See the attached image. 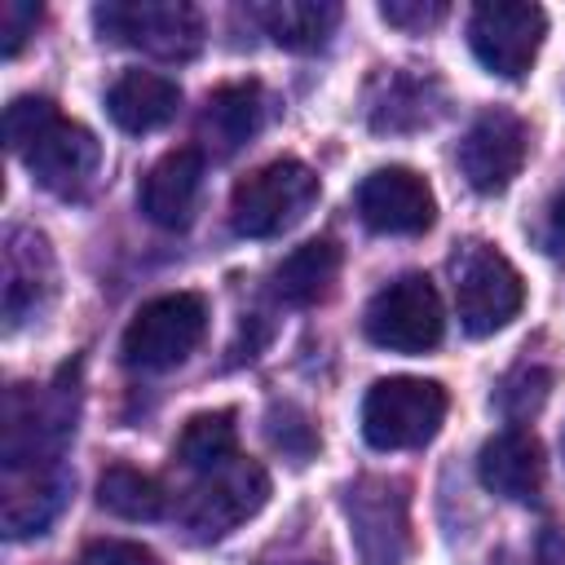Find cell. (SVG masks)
Segmentation results:
<instances>
[{
  "label": "cell",
  "mask_w": 565,
  "mask_h": 565,
  "mask_svg": "<svg viewBox=\"0 0 565 565\" xmlns=\"http://www.w3.org/2000/svg\"><path fill=\"white\" fill-rule=\"evenodd\" d=\"M4 141L31 177L57 199H84L102 168V141L66 119L49 97H13L4 106Z\"/></svg>",
  "instance_id": "obj_1"
},
{
  "label": "cell",
  "mask_w": 565,
  "mask_h": 565,
  "mask_svg": "<svg viewBox=\"0 0 565 565\" xmlns=\"http://www.w3.org/2000/svg\"><path fill=\"white\" fill-rule=\"evenodd\" d=\"M322 185L300 159H269L247 172L230 194V225L243 238H278L309 216Z\"/></svg>",
  "instance_id": "obj_2"
},
{
  "label": "cell",
  "mask_w": 565,
  "mask_h": 565,
  "mask_svg": "<svg viewBox=\"0 0 565 565\" xmlns=\"http://www.w3.org/2000/svg\"><path fill=\"white\" fill-rule=\"evenodd\" d=\"M71 433H75V384L66 388V375L53 380L40 393L31 384L9 388V397H4V441H0L4 472L62 463V450H66Z\"/></svg>",
  "instance_id": "obj_3"
},
{
  "label": "cell",
  "mask_w": 565,
  "mask_h": 565,
  "mask_svg": "<svg viewBox=\"0 0 565 565\" xmlns=\"http://www.w3.org/2000/svg\"><path fill=\"white\" fill-rule=\"evenodd\" d=\"M450 397L437 380L388 375L362 397V437L375 450H419L441 433Z\"/></svg>",
  "instance_id": "obj_4"
},
{
  "label": "cell",
  "mask_w": 565,
  "mask_h": 565,
  "mask_svg": "<svg viewBox=\"0 0 565 565\" xmlns=\"http://www.w3.org/2000/svg\"><path fill=\"white\" fill-rule=\"evenodd\" d=\"M450 278H455V309L468 335L503 331L525 305L521 269L494 243H481V238L463 243L450 256Z\"/></svg>",
  "instance_id": "obj_5"
},
{
  "label": "cell",
  "mask_w": 565,
  "mask_h": 565,
  "mask_svg": "<svg viewBox=\"0 0 565 565\" xmlns=\"http://www.w3.org/2000/svg\"><path fill=\"white\" fill-rule=\"evenodd\" d=\"M207 335V300L199 291H168L146 300L124 327L119 353L132 371H172Z\"/></svg>",
  "instance_id": "obj_6"
},
{
  "label": "cell",
  "mask_w": 565,
  "mask_h": 565,
  "mask_svg": "<svg viewBox=\"0 0 565 565\" xmlns=\"http://www.w3.org/2000/svg\"><path fill=\"white\" fill-rule=\"evenodd\" d=\"M102 40L141 49L159 62H190L203 49V13L181 0H106L93 9Z\"/></svg>",
  "instance_id": "obj_7"
},
{
  "label": "cell",
  "mask_w": 565,
  "mask_h": 565,
  "mask_svg": "<svg viewBox=\"0 0 565 565\" xmlns=\"http://www.w3.org/2000/svg\"><path fill=\"white\" fill-rule=\"evenodd\" d=\"M362 331L371 344L388 353H428L441 344L446 309L428 274H397L384 282L362 313Z\"/></svg>",
  "instance_id": "obj_8"
},
{
  "label": "cell",
  "mask_w": 565,
  "mask_h": 565,
  "mask_svg": "<svg viewBox=\"0 0 565 565\" xmlns=\"http://www.w3.org/2000/svg\"><path fill=\"white\" fill-rule=\"evenodd\" d=\"M547 35V13L525 0H481L468 13V44L477 62L499 79H521Z\"/></svg>",
  "instance_id": "obj_9"
},
{
  "label": "cell",
  "mask_w": 565,
  "mask_h": 565,
  "mask_svg": "<svg viewBox=\"0 0 565 565\" xmlns=\"http://www.w3.org/2000/svg\"><path fill=\"white\" fill-rule=\"evenodd\" d=\"M265 499H269V472L256 459L234 455L230 463L199 472L194 490L185 494L181 521L199 539H221L234 525H243L247 516H256L265 508Z\"/></svg>",
  "instance_id": "obj_10"
},
{
  "label": "cell",
  "mask_w": 565,
  "mask_h": 565,
  "mask_svg": "<svg viewBox=\"0 0 565 565\" xmlns=\"http://www.w3.org/2000/svg\"><path fill=\"white\" fill-rule=\"evenodd\" d=\"M349 539L362 565H402L406 561V481L358 477L344 490Z\"/></svg>",
  "instance_id": "obj_11"
},
{
  "label": "cell",
  "mask_w": 565,
  "mask_h": 565,
  "mask_svg": "<svg viewBox=\"0 0 565 565\" xmlns=\"http://www.w3.org/2000/svg\"><path fill=\"white\" fill-rule=\"evenodd\" d=\"M530 154V128L516 110L490 106L481 110L459 141V172L477 194H503Z\"/></svg>",
  "instance_id": "obj_12"
},
{
  "label": "cell",
  "mask_w": 565,
  "mask_h": 565,
  "mask_svg": "<svg viewBox=\"0 0 565 565\" xmlns=\"http://www.w3.org/2000/svg\"><path fill=\"white\" fill-rule=\"evenodd\" d=\"M353 207H358L362 225L375 234H424L437 221V199H433L428 181L402 163L366 172L353 194Z\"/></svg>",
  "instance_id": "obj_13"
},
{
  "label": "cell",
  "mask_w": 565,
  "mask_h": 565,
  "mask_svg": "<svg viewBox=\"0 0 565 565\" xmlns=\"http://www.w3.org/2000/svg\"><path fill=\"white\" fill-rule=\"evenodd\" d=\"M199 190H203V150L199 146H177V150H168L150 163V172L141 177L137 203H141L150 225L185 230L194 221Z\"/></svg>",
  "instance_id": "obj_14"
},
{
  "label": "cell",
  "mask_w": 565,
  "mask_h": 565,
  "mask_svg": "<svg viewBox=\"0 0 565 565\" xmlns=\"http://www.w3.org/2000/svg\"><path fill=\"white\" fill-rule=\"evenodd\" d=\"M477 477L490 494H499L508 503H539L543 477H547L539 437L530 428H516V424L499 428L477 455Z\"/></svg>",
  "instance_id": "obj_15"
},
{
  "label": "cell",
  "mask_w": 565,
  "mask_h": 565,
  "mask_svg": "<svg viewBox=\"0 0 565 565\" xmlns=\"http://www.w3.org/2000/svg\"><path fill=\"white\" fill-rule=\"evenodd\" d=\"M265 124V93L260 84H221L216 93H207L203 110H199V141L203 154L212 159H230L238 154Z\"/></svg>",
  "instance_id": "obj_16"
},
{
  "label": "cell",
  "mask_w": 565,
  "mask_h": 565,
  "mask_svg": "<svg viewBox=\"0 0 565 565\" xmlns=\"http://www.w3.org/2000/svg\"><path fill=\"white\" fill-rule=\"evenodd\" d=\"M106 110H110L115 128L141 137V132H154L177 119L181 88H177V79H168L159 71H124L106 93Z\"/></svg>",
  "instance_id": "obj_17"
},
{
  "label": "cell",
  "mask_w": 565,
  "mask_h": 565,
  "mask_svg": "<svg viewBox=\"0 0 565 565\" xmlns=\"http://www.w3.org/2000/svg\"><path fill=\"white\" fill-rule=\"evenodd\" d=\"M71 490V477L62 463H44V468H18V472H4V534L9 539H26V534H40L62 499Z\"/></svg>",
  "instance_id": "obj_18"
},
{
  "label": "cell",
  "mask_w": 565,
  "mask_h": 565,
  "mask_svg": "<svg viewBox=\"0 0 565 565\" xmlns=\"http://www.w3.org/2000/svg\"><path fill=\"white\" fill-rule=\"evenodd\" d=\"M49 287H53L49 243L31 230H13L9 247H4V313H9V327H18L26 313H35Z\"/></svg>",
  "instance_id": "obj_19"
},
{
  "label": "cell",
  "mask_w": 565,
  "mask_h": 565,
  "mask_svg": "<svg viewBox=\"0 0 565 565\" xmlns=\"http://www.w3.org/2000/svg\"><path fill=\"white\" fill-rule=\"evenodd\" d=\"M256 22L265 35L287 53H313L327 44V35L340 22V4L331 0H274L256 9Z\"/></svg>",
  "instance_id": "obj_20"
},
{
  "label": "cell",
  "mask_w": 565,
  "mask_h": 565,
  "mask_svg": "<svg viewBox=\"0 0 565 565\" xmlns=\"http://www.w3.org/2000/svg\"><path fill=\"white\" fill-rule=\"evenodd\" d=\"M340 274V247L331 238H309L282 265L274 269V291L282 305H318L327 300L331 282Z\"/></svg>",
  "instance_id": "obj_21"
},
{
  "label": "cell",
  "mask_w": 565,
  "mask_h": 565,
  "mask_svg": "<svg viewBox=\"0 0 565 565\" xmlns=\"http://www.w3.org/2000/svg\"><path fill=\"white\" fill-rule=\"evenodd\" d=\"M172 455L190 468V472H212L221 463H230L238 455V428H234V411H203L190 415Z\"/></svg>",
  "instance_id": "obj_22"
},
{
  "label": "cell",
  "mask_w": 565,
  "mask_h": 565,
  "mask_svg": "<svg viewBox=\"0 0 565 565\" xmlns=\"http://www.w3.org/2000/svg\"><path fill=\"white\" fill-rule=\"evenodd\" d=\"M97 503L119 521H159L163 508H168V494L150 472L115 463L97 481Z\"/></svg>",
  "instance_id": "obj_23"
},
{
  "label": "cell",
  "mask_w": 565,
  "mask_h": 565,
  "mask_svg": "<svg viewBox=\"0 0 565 565\" xmlns=\"http://www.w3.org/2000/svg\"><path fill=\"white\" fill-rule=\"evenodd\" d=\"M428 93H437L433 79L388 75V79H384V97L371 106V128H375V132H402V128H424V124H433L437 110H428Z\"/></svg>",
  "instance_id": "obj_24"
},
{
  "label": "cell",
  "mask_w": 565,
  "mask_h": 565,
  "mask_svg": "<svg viewBox=\"0 0 565 565\" xmlns=\"http://www.w3.org/2000/svg\"><path fill=\"white\" fill-rule=\"evenodd\" d=\"M547 388H552V375L543 371V366H516L503 384H499V393H494V406L521 428V419H530L543 402H547Z\"/></svg>",
  "instance_id": "obj_25"
},
{
  "label": "cell",
  "mask_w": 565,
  "mask_h": 565,
  "mask_svg": "<svg viewBox=\"0 0 565 565\" xmlns=\"http://www.w3.org/2000/svg\"><path fill=\"white\" fill-rule=\"evenodd\" d=\"M269 441H274L278 450H287L296 463L318 450V433H313V424H309L296 406H274V411H269Z\"/></svg>",
  "instance_id": "obj_26"
},
{
  "label": "cell",
  "mask_w": 565,
  "mask_h": 565,
  "mask_svg": "<svg viewBox=\"0 0 565 565\" xmlns=\"http://www.w3.org/2000/svg\"><path fill=\"white\" fill-rule=\"evenodd\" d=\"M35 22H40V4H31V0H4L0 4V53L4 57H18L22 44H26V35L35 31Z\"/></svg>",
  "instance_id": "obj_27"
},
{
  "label": "cell",
  "mask_w": 565,
  "mask_h": 565,
  "mask_svg": "<svg viewBox=\"0 0 565 565\" xmlns=\"http://www.w3.org/2000/svg\"><path fill=\"white\" fill-rule=\"evenodd\" d=\"M79 565H159V556L132 539H93L79 552Z\"/></svg>",
  "instance_id": "obj_28"
},
{
  "label": "cell",
  "mask_w": 565,
  "mask_h": 565,
  "mask_svg": "<svg viewBox=\"0 0 565 565\" xmlns=\"http://www.w3.org/2000/svg\"><path fill=\"white\" fill-rule=\"evenodd\" d=\"M380 18L402 31H428L446 18V4L441 0H428V4L424 0H388V4H380Z\"/></svg>",
  "instance_id": "obj_29"
},
{
  "label": "cell",
  "mask_w": 565,
  "mask_h": 565,
  "mask_svg": "<svg viewBox=\"0 0 565 565\" xmlns=\"http://www.w3.org/2000/svg\"><path fill=\"white\" fill-rule=\"evenodd\" d=\"M539 247L556 260H565V190H556V199L547 203L543 212V225H539Z\"/></svg>",
  "instance_id": "obj_30"
},
{
  "label": "cell",
  "mask_w": 565,
  "mask_h": 565,
  "mask_svg": "<svg viewBox=\"0 0 565 565\" xmlns=\"http://www.w3.org/2000/svg\"><path fill=\"white\" fill-rule=\"evenodd\" d=\"M291 565H318V561H291Z\"/></svg>",
  "instance_id": "obj_31"
},
{
  "label": "cell",
  "mask_w": 565,
  "mask_h": 565,
  "mask_svg": "<svg viewBox=\"0 0 565 565\" xmlns=\"http://www.w3.org/2000/svg\"><path fill=\"white\" fill-rule=\"evenodd\" d=\"M561 450H565V437H561Z\"/></svg>",
  "instance_id": "obj_32"
}]
</instances>
